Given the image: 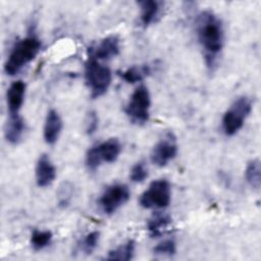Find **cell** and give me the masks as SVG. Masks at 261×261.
<instances>
[{
  "label": "cell",
  "mask_w": 261,
  "mask_h": 261,
  "mask_svg": "<svg viewBox=\"0 0 261 261\" xmlns=\"http://www.w3.org/2000/svg\"><path fill=\"white\" fill-rule=\"evenodd\" d=\"M171 223V218L168 214L157 212L148 220L147 229L152 237L161 236Z\"/></svg>",
  "instance_id": "16"
},
{
  "label": "cell",
  "mask_w": 261,
  "mask_h": 261,
  "mask_svg": "<svg viewBox=\"0 0 261 261\" xmlns=\"http://www.w3.org/2000/svg\"><path fill=\"white\" fill-rule=\"evenodd\" d=\"M72 196V186L69 182H63L58 190L57 198L60 206L68 205Z\"/></svg>",
  "instance_id": "24"
},
{
  "label": "cell",
  "mask_w": 261,
  "mask_h": 261,
  "mask_svg": "<svg viewBox=\"0 0 261 261\" xmlns=\"http://www.w3.org/2000/svg\"><path fill=\"white\" fill-rule=\"evenodd\" d=\"M99 238H100V232L96 231V230L91 231L87 236H85V238L83 239L82 244H81L82 251L86 254H91L97 248Z\"/></svg>",
  "instance_id": "22"
},
{
  "label": "cell",
  "mask_w": 261,
  "mask_h": 261,
  "mask_svg": "<svg viewBox=\"0 0 261 261\" xmlns=\"http://www.w3.org/2000/svg\"><path fill=\"white\" fill-rule=\"evenodd\" d=\"M177 154V142L172 132H166L154 145L151 151V161L158 167L168 164Z\"/></svg>",
  "instance_id": "9"
},
{
  "label": "cell",
  "mask_w": 261,
  "mask_h": 261,
  "mask_svg": "<svg viewBox=\"0 0 261 261\" xmlns=\"http://www.w3.org/2000/svg\"><path fill=\"white\" fill-rule=\"evenodd\" d=\"M138 5L141 10L140 21L143 27H148L160 17L164 3L156 0H144L139 1Z\"/></svg>",
  "instance_id": "14"
},
{
  "label": "cell",
  "mask_w": 261,
  "mask_h": 261,
  "mask_svg": "<svg viewBox=\"0 0 261 261\" xmlns=\"http://www.w3.org/2000/svg\"><path fill=\"white\" fill-rule=\"evenodd\" d=\"M147 176L148 168L146 167L144 161H139L135 165H133L129 172V178L133 182H142L146 179Z\"/></svg>",
  "instance_id": "23"
},
{
  "label": "cell",
  "mask_w": 261,
  "mask_h": 261,
  "mask_svg": "<svg viewBox=\"0 0 261 261\" xmlns=\"http://www.w3.org/2000/svg\"><path fill=\"white\" fill-rule=\"evenodd\" d=\"M153 252L159 256H173L176 253V244L172 239L164 240L155 246Z\"/></svg>",
  "instance_id": "21"
},
{
  "label": "cell",
  "mask_w": 261,
  "mask_h": 261,
  "mask_svg": "<svg viewBox=\"0 0 261 261\" xmlns=\"http://www.w3.org/2000/svg\"><path fill=\"white\" fill-rule=\"evenodd\" d=\"M35 174L36 182L40 188L48 187L54 181L56 177V168L48 155L43 154L39 157L36 164Z\"/></svg>",
  "instance_id": "11"
},
{
  "label": "cell",
  "mask_w": 261,
  "mask_h": 261,
  "mask_svg": "<svg viewBox=\"0 0 261 261\" xmlns=\"http://www.w3.org/2000/svg\"><path fill=\"white\" fill-rule=\"evenodd\" d=\"M151 72V68L149 65H140V66H130L125 70L118 71V75H120L126 83L135 84L141 82L145 76H147Z\"/></svg>",
  "instance_id": "17"
},
{
  "label": "cell",
  "mask_w": 261,
  "mask_h": 261,
  "mask_svg": "<svg viewBox=\"0 0 261 261\" xmlns=\"http://www.w3.org/2000/svg\"><path fill=\"white\" fill-rule=\"evenodd\" d=\"M151 97L148 88L141 85L132 93L124 111L128 119L138 125L145 124L150 117Z\"/></svg>",
  "instance_id": "4"
},
{
  "label": "cell",
  "mask_w": 261,
  "mask_h": 261,
  "mask_svg": "<svg viewBox=\"0 0 261 261\" xmlns=\"http://www.w3.org/2000/svg\"><path fill=\"white\" fill-rule=\"evenodd\" d=\"M121 152V144L115 138H110L90 148L86 154V165L89 170H96L101 164L117 160Z\"/></svg>",
  "instance_id": "6"
},
{
  "label": "cell",
  "mask_w": 261,
  "mask_h": 261,
  "mask_svg": "<svg viewBox=\"0 0 261 261\" xmlns=\"http://www.w3.org/2000/svg\"><path fill=\"white\" fill-rule=\"evenodd\" d=\"M129 196V189L126 185L113 184L104 190L98 200V204L105 214L110 215L125 204Z\"/></svg>",
  "instance_id": "8"
},
{
  "label": "cell",
  "mask_w": 261,
  "mask_h": 261,
  "mask_svg": "<svg viewBox=\"0 0 261 261\" xmlns=\"http://www.w3.org/2000/svg\"><path fill=\"white\" fill-rule=\"evenodd\" d=\"M41 41L35 35H29L19 40L12 47L6 62L4 71L8 75L16 74L24 65L31 62L41 50Z\"/></svg>",
  "instance_id": "2"
},
{
  "label": "cell",
  "mask_w": 261,
  "mask_h": 261,
  "mask_svg": "<svg viewBox=\"0 0 261 261\" xmlns=\"http://www.w3.org/2000/svg\"><path fill=\"white\" fill-rule=\"evenodd\" d=\"M62 129V119L55 109H50L46 115L43 136L47 144L53 145L58 140Z\"/></svg>",
  "instance_id": "13"
},
{
  "label": "cell",
  "mask_w": 261,
  "mask_h": 261,
  "mask_svg": "<svg viewBox=\"0 0 261 261\" xmlns=\"http://www.w3.org/2000/svg\"><path fill=\"white\" fill-rule=\"evenodd\" d=\"M25 84L18 80L13 82L6 93V101H7V109L9 114H18L19 110L23 104L24 96H25Z\"/></svg>",
  "instance_id": "12"
},
{
  "label": "cell",
  "mask_w": 261,
  "mask_h": 261,
  "mask_svg": "<svg viewBox=\"0 0 261 261\" xmlns=\"http://www.w3.org/2000/svg\"><path fill=\"white\" fill-rule=\"evenodd\" d=\"M171 188L164 178L153 180L141 195L139 203L145 209H164L170 204Z\"/></svg>",
  "instance_id": "7"
},
{
  "label": "cell",
  "mask_w": 261,
  "mask_h": 261,
  "mask_svg": "<svg viewBox=\"0 0 261 261\" xmlns=\"http://www.w3.org/2000/svg\"><path fill=\"white\" fill-rule=\"evenodd\" d=\"M111 80L112 74L108 66L93 57H88L85 66V81L92 98L104 95L111 84Z\"/></svg>",
  "instance_id": "3"
},
{
  "label": "cell",
  "mask_w": 261,
  "mask_h": 261,
  "mask_svg": "<svg viewBox=\"0 0 261 261\" xmlns=\"http://www.w3.org/2000/svg\"><path fill=\"white\" fill-rule=\"evenodd\" d=\"M98 127V116L95 111H91L86 119V133L92 135L96 132Z\"/></svg>",
  "instance_id": "25"
},
{
  "label": "cell",
  "mask_w": 261,
  "mask_h": 261,
  "mask_svg": "<svg viewBox=\"0 0 261 261\" xmlns=\"http://www.w3.org/2000/svg\"><path fill=\"white\" fill-rule=\"evenodd\" d=\"M52 232L50 230L34 229L31 236V245L36 251L43 250L48 247L52 241Z\"/></svg>",
  "instance_id": "20"
},
{
  "label": "cell",
  "mask_w": 261,
  "mask_h": 261,
  "mask_svg": "<svg viewBox=\"0 0 261 261\" xmlns=\"http://www.w3.org/2000/svg\"><path fill=\"white\" fill-rule=\"evenodd\" d=\"M120 41L117 36L110 35L102 39L99 44L90 49L89 57H93L99 61L109 60L119 54Z\"/></svg>",
  "instance_id": "10"
},
{
  "label": "cell",
  "mask_w": 261,
  "mask_h": 261,
  "mask_svg": "<svg viewBox=\"0 0 261 261\" xmlns=\"http://www.w3.org/2000/svg\"><path fill=\"white\" fill-rule=\"evenodd\" d=\"M196 34L206 64L212 68L224 45V30L221 19L211 10L202 11L196 19Z\"/></svg>",
  "instance_id": "1"
},
{
  "label": "cell",
  "mask_w": 261,
  "mask_h": 261,
  "mask_svg": "<svg viewBox=\"0 0 261 261\" xmlns=\"http://www.w3.org/2000/svg\"><path fill=\"white\" fill-rule=\"evenodd\" d=\"M134 254H135V242L133 240H129L124 244L118 246L117 248L109 251L106 259L128 261L133 259Z\"/></svg>",
  "instance_id": "19"
},
{
  "label": "cell",
  "mask_w": 261,
  "mask_h": 261,
  "mask_svg": "<svg viewBox=\"0 0 261 261\" xmlns=\"http://www.w3.org/2000/svg\"><path fill=\"white\" fill-rule=\"evenodd\" d=\"M245 177L249 186L259 190L261 186V165L259 159H253L248 162L245 170Z\"/></svg>",
  "instance_id": "18"
},
{
  "label": "cell",
  "mask_w": 261,
  "mask_h": 261,
  "mask_svg": "<svg viewBox=\"0 0 261 261\" xmlns=\"http://www.w3.org/2000/svg\"><path fill=\"white\" fill-rule=\"evenodd\" d=\"M251 111L252 103L249 98L242 96L236 99L222 117L223 133L228 137L236 135L243 127Z\"/></svg>",
  "instance_id": "5"
},
{
  "label": "cell",
  "mask_w": 261,
  "mask_h": 261,
  "mask_svg": "<svg viewBox=\"0 0 261 261\" xmlns=\"http://www.w3.org/2000/svg\"><path fill=\"white\" fill-rule=\"evenodd\" d=\"M25 130V123L23 118L18 114H9V118L5 125V139L12 145L18 144Z\"/></svg>",
  "instance_id": "15"
}]
</instances>
